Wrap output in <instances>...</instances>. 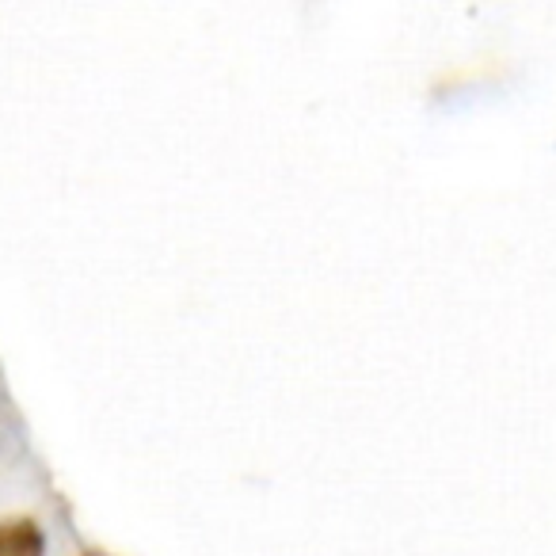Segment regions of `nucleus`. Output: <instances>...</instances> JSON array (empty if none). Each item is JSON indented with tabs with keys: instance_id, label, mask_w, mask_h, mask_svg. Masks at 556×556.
Instances as JSON below:
<instances>
[{
	"instance_id": "nucleus-1",
	"label": "nucleus",
	"mask_w": 556,
	"mask_h": 556,
	"mask_svg": "<svg viewBox=\"0 0 556 556\" xmlns=\"http://www.w3.org/2000/svg\"><path fill=\"white\" fill-rule=\"evenodd\" d=\"M47 538H42L35 518H16L0 526V556H42Z\"/></svg>"
}]
</instances>
